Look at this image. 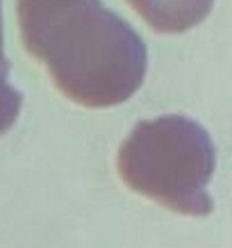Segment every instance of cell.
Returning a JSON list of instances; mask_svg holds the SVG:
<instances>
[{"mask_svg": "<svg viewBox=\"0 0 232 248\" xmlns=\"http://www.w3.org/2000/svg\"><path fill=\"white\" fill-rule=\"evenodd\" d=\"M0 50H2V2H0Z\"/></svg>", "mask_w": 232, "mask_h": 248, "instance_id": "obj_5", "label": "cell"}, {"mask_svg": "<svg viewBox=\"0 0 232 248\" xmlns=\"http://www.w3.org/2000/svg\"><path fill=\"white\" fill-rule=\"evenodd\" d=\"M155 32L180 34L207 18L214 0H127Z\"/></svg>", "mask_w": 232, "mask_h": 248, "instance_id": "obj_3", "label": "cell"}, {"mask_svg": "<svg viewBox=\"0 0 232 248\" xmlns=\"http://www.w3.org/2000/svg\"><path fill=\"white\" fill-rule=\"evenodd\" d=\"M18 25L25 50L77 105L116 107L146 78L143 39L100 0H18Z\"/></svg>", "mask_w": 232, "mask_h": 248, "instance_id": "obj_1", "label": "cell"}, {"mask_svg": "<svg viewBox=\"0 0 232 248\" xmlns=\"http://www.w3.org/2000/svg\"><path fill=\"white\" fill-rule=\"evenodd\" d=\"M23 107V93L9 84V62L0 50V137L16 123Z\"/></svg>", "mask_w": 232, "mask_h": 248, "instance_id": "obj_4", "label": "cell"}, {"mask_svg": "<svg viewBox=\"0 0 232 248\" xmlns=\"http://www.w3.org/2000/svg\"><path fill=\"white\" fill-rule=\"evenodd\" d=\"M121 180L166 210L185 217H207L214 201L207 194L217 148L210 132L185 114H164L137 123L116 155Z\"/></svg>", "mask_w": 232, "mask_h": 248, "instance_id": "obj_2", "label": "cell"}]
</instances>
